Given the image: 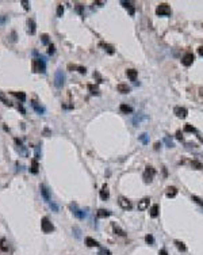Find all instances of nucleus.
Returning a JSON list of instances; mask_svg holds the SVG:
<instances>
[{
    "label": "nucleus",
    "mask_w": 203,
    "mask_h": 255,
    "mask_svg": "<svg viewBox=\"0 0 203 255\" xmlns=\"http://www.w3.org/2000/svg\"><path fill=\"white\" fill-rule=\"evenodd\" d=\"M165 194H167V197H168V198H173V197L177 196V189L175 187V186H169V187L167 189Z\"/></svg>",
    "instance_id": "10"
},
{
    "label": "nucleus",
    "mask_w": 203,
    "mask_h": 255,
    "mask_svg": "<svg viewBox=\"0 0 203 255\" xmlns=\"http://www.w3.org/2000/svg\"><path fill=\"white\" fill-rule=\"evenodd\" d=\"M159 255H168V253H167V250H165V248H163V250H160Z\"/></svg>",
    "instance_id": "46"
},
{
    "label": "nucleus",
    "mask_w": 203,
    "mask_h": 255,
    "mask_svg": "<svg viewBox=\"0 0 203 255\" xmlns=\"http://www.w3.org/2000/svg\"><path fill=\"white\" fill-rule=\"evenodd\" d=\"M156 14L160 16H169L172 14V10H171V7L167 3H160L157 8H156Z\"/></svg>",
    "instance_id": "1"
},
{
    "label": "nucleus",
    "mask_w": 203,
    "mask_h": 255,
    "mask_svg": "<svg viewBox=\"0 0 203 255\" xmlns=\"http://www.w3.org/2000/svg\"><path fill=\"white\" fill-rule=\"evenodd\" d=\"M77 71H79L80 73H87V69H85V67H77Z\"/></svg>",
    "instance_id": "42"
},
{
    "label": "nucleus",
    "mask_w": 203,
    "mask_h": 255,
    "mask_svg": "<svg viewBox=\"0 0 203 255\" xmlns=\"http://www.w3.org/2000/svg\"><path fill=\"white\" fill-rule=\"evenodd\" d=\"M118 202H119V206L122 208V209H125V210H130L131 206H133L130 201L127 200V198H125V197H119V201H118Z\"/></svg>",
    "instance_id": "9"
},
{
    "label": "nucleus",
    "mask_w": 203,
    "mask_h": 255,
    "mask_svg": "<svg viewBox=\"0 0 203 255\" xmlns=\"http://www.w3.org/2000/svg\"><path fill=\"white\" fill-rule=\"evenodd\" d=\"M164 141L167 143V145H168V148H173V143L171 141V140H169L168 137H165V138H164Z\"/></svg>",
    "instance_id": "39"
},
{
    "label": "nucleus",
    "mask_w": 203,
    "mask_h": 255,
    "mask_svg": "<svg viewBox=\"0 0 203 255\" xmlns=\"http://www.w3.org/2000/svg\"><path fill=\"white\" fill-rule=\"evenodd\" d=\"M140 141L142 143V144H148V143H149V136H148V133H142V134L140 136Z\"/></svg>",
    "instance_id": "31"
},
{
    "label": "nucleus",
    "mask_w": 203,
    "mask_h": 255,
    "mask_svg": "<svg viewBox=\"0 0 203 255\" xmlns=\"http://www.w3.org/2000/svg\"><path fill=\"white\" fill-rule=\"evenodd\" d=\"M112 229H114V232H115L116 235H119V236H126V232H125L123 229L119 227V225H116L115 222H112Z\"/></svg>",
    "instance_id": "17"
},
{
    "label": "nucleus",
    "mask_w": 203,
    "mask_h": 255,
    "mask_svg": "<svg viewBox=\"0 0 203 255\" xmlns=\"http://www.w3.org/2000/svg\"><path fill=\"white\" fill-rule=\"evenodd\" d=\"M122 6L125 7V8H127V10H129L130 15H134L135 10H134V7H133V3H131V2H122Z\"/></svg>",
    "instance_id": "18"
},
{
    "label": "nucleus",
    "mask_w": 203,
    "mask_h": 255,
    "mask_svg": "<svg viewBox=\"0 0 203 255\" xmlns=\"http://www.w3.org/2000/svg\"><path fill=\"white\" fill-rule=\"evenodd\" d=\"M38 168H40V166H38V161H37V159H34L33 161H31L30 171L33 172V174H38Z\"/></svg>",
    "instance_id": "23"
},
{
    "label": "nucleus",
    "mask_w": 203,
    "mask_h": 255,
    "mask_svg": "<svg viewBox=\"0 0 203 255\" xmlns=\"http://www.w3.org/2000/svg\"><path fill=\"white\" fill-rule=\"evenodd\" d=\"M198 53L203 57V46H201V48H198Z\"/></svg>",
    "instance_id": "47"
},
{
    "label": "nucleus",
    "mask_w": 203,
    "mask_h": 255,
    "mask_svg": "<svg viewBox=\"0 0 203 255\" xmlns=\"http://www.w3.org/2000/svg\"><path fill=\"white\" fill-rule=\"evenodd\" d=\"M201 95H203V88H201Z\"/></svg>",
    "instance_id": "49"
},
{
    "label": "nucleus",
    "mask_w": 203,
    "mask_h": 255,
    "mask_svg": "<svg viewBox=\"0 0 203 255\" xmlns=\"http://www.w3.org/2000/svg\"><path fill=\"white\" fill-rule=\"evenodd\" d=\"M64 83H65V73H64L61 69H58L54 75V86L57 88H61Z\"/></svg>",
    "instance_id": "3"
},
{
    "label": "nucleus",
    "mask_w": 203,
    "mask_h": 255,
    "mask_svg": "<svg viewBox=\"0 0 203 255\" xmlns=\"http://www.w3.org/2000/svg\"><path fill=\"white\" fill-rule=\"evenodd\" d=\"M159 210H160V208H159V205L157 204H154V205H152V208H150V216L152 217H157L159 216Z\"/></svg>",
    "instance_id": "22"
},
{
    "label": "nucleus",
    "mask_w": 203,
    "mask_h": 255,
    "mask_svg": "<svg viewBox=\"0 0 203 255\" xmlns=\"http://www.w3.org/2000/svg\"><path fill=\"white\" fill-rule=\"evenodd\" d=\"M108 197H110V191H108L107 185H103L102 190H100V198L106 201V200H108Z\"/></svg>",
    "instance_id": "13"
},
{
    "label": "nucleus",
    "mask_w": 203,
    "mask_h": 255,
    "mask_svg": "<svg viewBox=\"0 0 203 255\" xmlns=\"http://www.w3.org/2000/svg\"><path fill=\"white\" fill-rule=\"evenodd\" d=\"M119 110L122 111V113L127 114V113H133V107L129 106V105H125V103H122V105L119 106Z\"/></svg>",
    "instance_id": "19"
},
{
    "label": "nucleus",
    "mask_w": 203,
    "mask_h": 255,
    "mask_svg": "<svg viewBox=\"0 0 203 255\" xmlns=\"http://www.w3.org/2000/svg\"><path fill=\"white\" fill-rule=\"evenodd\" d=\"M191 167L195 168V170H202V168H203V164L201 163V161H198V160H192V161H191Z\"/></svg>",
    "instance_id": "28"
},
{
    "label": "nucleus",
    "mask_w": 203,
    "mask_h": 255,
    "mask_svg": "<svg viewBox=\"0 0 203 255\" xmlns=\"http://www.w3.org/2000/svg\"><path fill=\"white\" fill-rule=\"evenodd\" d=\"M184 130H186V132H195V128L191 126L190 124H187L186 126H184Z\"/></svg>",
    "instance_id": "37"
},
{
    "label": "nucleus",
    "mask_w": 203,
    "mask_h": 255,
    "mask_svg": "<svg viewBox=\"0 0 203 255\" xmlns=\"http://www.w3.org/2000/svg\"><path fill=\"white\" fill-rule=\"evenodd\" d=\"M31 106H33V109L37 111L38 114H45V107L41 106V105H38L35 100H31Z\"/></svg>",
    "instance_id": "14"
},
{
    "label": "nucleus",
    "mask_w": 203,
    "mask_h": 255,
    "mask_svg": "<svg viewBox=\"0 0 203 255\" xmlns=\"http://www.w3.org/2000/svg\"><path fill=\"white\" fill-rule=\"evenodd\" d=\"M33 71L34 72H38V73H44L45 71H46V64H45V61L42 60V59H35L33 60Z\"/></svg>",
    "instance_id": "2"
},
{
    "label": "nucleus",
    "mask_w": 203,
    "mask_h": 255,
    "mask_svg": "<svg viewBox=\"0 0 203 255\" xmlns=\"http://www.w3.org/2000/svg\"><path fill=\"white\" fill-rule=\"evenodd\" d=\"M69 209L72 210V213H73L77 218H84V217H85V213L76 206V204H70V205H69Z\"/></svg>",
    "instance_id": "7"
},
{
    "label": "nucleus",
    "mask_w": 203,
    "mask_h": 255,
    "mask_svg": "<svg viewBox=\"0 0 203 255\" xmlns=\"http://www.w3.org/2000/svg\"><path fill=\"white\" fill-rule=\"evenodd\" d=\"M145 242L148 244H150V246H153V244H154V238H153L152 235H146L145 236Z\"/></svg>",
    "instance_id": "32"
},
{
    "label": "nucleus",
    "mask_w": 203,
    "mask_h": 255,
    "mask_svg": "<svg viewBox=\"0 0 203 255\" xmlns=\"http://www.w3.org/2000/svg\"><path fill=\"white\" fill-rule=\"evenodd\" d=\"M41 227H42V231H44L45 233H49V232H53V231H54V225H53L52 222L49 221L48 217H44V218H42Z\"/></svg>",
    "instance_id": "5"
},
{
    "label": "nucleus",
    "mask_w": 203,
    "mask_h": 255,
    "mask_svg": "<svg viewBox=\"0 0 203 255\" xmlns=\"http://www.w3.org/2000/svg\"><path fill=\"white\" fill-rule=\"evenodd\" d=\"M48 38H49L48 34H44V35H42V42H44V44H48V42H49Z\"/></svg>",
    "instance_id": "43"
},
{
    "label": "nucleus",
    "mask_w": 203,
    "mask_h": 255,
    "mask_svg": "<svg viewBox=\"0 0 203 255\" xmlns=\"http://www.w3.org/2000/svg\"><path fill=\"white\" fill-rule=\"evenodd\" d=\"M194 60H195V57H194V55L192 53H186V55L183 56V59H181V64H183L184 67H190V65H192V63H194Z\"/></svg>",
    "instance_id": "6"
},
{
    "label": "nucleus",
    "mask_w": 203,
    "mask_h": 255,
    "mask_svg": "<svg viewBox=\"0 0 203 255\" xmlns=\"http://www.w3.org/2000/svg\"><path fill=\"white\" fill-rule=\"evenodd\" d=\"M99 255H111V251L107 250V248H100V251H99Z\"/></svg>",
    "instance_id": "36"
},
{
    "label": "nucleus",
    "mask_w": 203,
    "mask_h": 255,
    "mask_svg": "<svg viewBox=\"0 0 203 255\" xmlns=\"http://www.w3.org/2000/svg\"><path fill=\"white\" fill-rule=\"evenodd\" d=\"M126 75H127V77H129L131 81H134L135 79H137V71H135V69H127Z\"/></svg>",
    "instance_id": "21"
},
{
    "label": "nucleus",
    "mask_w": 203,
    "mask_h": 255,
    "mask_svg": "<svg viewBox=\"0 0 203 255\" xmlns=\"http://www.w3.org/2000/svg\"><path fill=\"white\" fill-rule=\"evenodd\" d=\"M48 52H49V55H53V53H54L56 52V49H54V45H49V50H48Z\"/></svg>",
    "instance_id": "40"
},
{
    "label": "nucleus",
    "mask_w": 203,
    "mask_h": 255,
    "mask_svg": "<svg viewBox=\"0 0 203 255\" xmlns=\"http://www.w3.org/2000/svg\"><path fill=\"white\" fill-rule=\"evenodd\" d=\"M62 14H64V6L58 4L57 6V16H62Z\"/></svg>",
    "instance_id": "33"
},
{
    "label": "nucleus",
    "mask_w": 203,
    "mask_h": 255,
    "mask_svg": "<svg viewBox=\"0 0 203 255\" xmlns=\"http://www.w3.org/2000/svg\"><path fill=\"white\" fill-rule=\"evenodd\" d=\"M160 145H161L160 143H156V144H154V149H159V148H160Z\"/></svg>",
    "instance_id": "48"
},
{
    "label": "nucleus",
    "mask_w": 203,
    "mask_h": 255,
    "mask_svg": "<svg viewBox=\"0 0 203 255\" xmlns=\"http://www.w3.org/2000/svg\"><path fill=\"white\" fill-rule=\"evenodd\" d=\"M192 201H195V202H197L198 205L203 206V200H202V198H199V197H197V196H192Z\"/></svg>",
    "instance_id": "35"
},
{
    "label": "nucleus",
    "mask_w": 203,
    "mask_h": 255,
    "mask_svg": "<svg viewBox=\"0 0 203 255\" xmlns=\"http://www.w3.org/2000/svg\"><path fill=\"white\" fill-rule=\"evenodd\" d=\"M0 100H2V102L4 103V105H7V106H11V105H12V103L10 102L8 99H6V96L3 95V94H0Z\"/></svg>",
    "instance_id": "34"
},
{
    "label": "nucleus",
    "mask_w": 203,
    "mask_h": 255,
    "mask_svg": "<svg viewBox=\"0 0 203 255\" xmlns=\"http://www.w3.org/2000/svg\"><path fill=\"white\" fill-rule=\"evenodd\" d=\"M154 175H156V170L152 166H148L146 168H145V171H144V181H145V183H150L153 181V178H154Z\"/></svg>",
    "instance_id": "4"
},
{
    "label": "nucleus",
    "mask_w": 203,
    "mask_h": 255,
    "mask_svg": "<svg viewBox=\"0 0 203 255\" xmlns=\"http://www.w3.org/2000/svg\"><path fill=\"white\" fill-rule=\"evenodd\" d=\"M27 24H28V33H30L31 35L35 34V23H34V20L33 19H28Z\"/></svg>",
    "instance_id": "25"
},
{
    "label": "nucleus",
    "mask_w": 203,
    "mask_h": 255,
    "mask_svg": "<svg viewBox=\"0 0 203 255\" xmlns=\"http://www.w3.org/2000/svg\"><path fill=\"white\" fill-rule=\"evenodd\" d=\"M6 20H7L6 16H0V26H3V24L6 23Z\"/></svg>",
    "instance_id": "44"
},
{
    "label": "nucleus",
    "mask_w": 203,
    "mask_h": 255,
    "mask_svg": "<svg viewBox=\"0 0 203 255\" xmlns=\"http://www.w3.org/2000/svg\"><path fill=\"white\" fill-rule=\"evenodd\" d=\"M85 244H87L88 247H98L99 246V243L96 242L95 239L90 238V236H88V238H85Z\"/></svg>",
    "instance_id": "20"
},
{
    "label": "nucleus",
    "mask_w": 203,
    "mask_h": 255,
    "mask_svg": "<svg viewBox=\"0 0 203 255\" xmlns=\"http://www.w3.org/2000/svg\"><path fill=\"white\" fill-rule=\"evenodd\" d=\"M175 246L177 247V250H179V251H183V253L187 250L186 244H184L183 242H180V240H175Z\"/></svg>",
    "instance_id": "27"
},
{
    "label": "nucleus",
    "mask_w": 203,
    "mask_h": 255,
    "mask_svg": "<svg viewBox=\"0 0 203 255\" xmlns=\"http://www.w3.org/2000/svg\"><path fill=\"white\" fill-rule=\"evenodd\" d=\"M110 214H111V212L106 210V209H99L98 212H96V216H98L99 218H106V217H108Z\"/></svg>",
    "instance_id": "16"
},
{
    "label": "nucleus",
    "mask_w": 203,
    "mask_h": 255,
    "mask_svg": "<svg viewBox=\"0 0 203 255\" xmlns=\"http://www.w3.org/2000/svg\"><path fill=\"white\" fill-rule=\"evenodd\" d=\"M0 248L3 251H8V242L6 239H2L0 240Z\"/></svg>",
    "instance_id": "29"
},
{
    "label": "nucleus",
    "mask_w": 203,
    "mask_h": 255,
    "mask_svg": "<svg viewBox=\"0 0 203 255\" xmlns=\"http://www.w3.org/2000/svg\"><path fill=\"white\" fill-rule=\"evenodd\" d=\"M176 138H177V140H183V136H181V132H180V130L176 132Z\"/></svg>",
    "instance_id": "45"
},
{
    "label": "nucleus",
    "mask_w": 203,
    "mask_h": 255,
    "mask_svg": "<svg viewBox=\"0 0 203 255\" xmlns=\"http://www.w3.org/2000/svg\"><path fill=\"white\" fill-rule=\"evenodd\" d=\"M49 206H50V208H52V209L54 210V212H58V206H57L56 204L53 202V201H50V202H49Z\"/></svg>",
    "instance_id": "38"
},
{
    "label": "nucleus",
    "mask_w": 203,
    "mask_h": 255,
    "mask_svg": "<svg viewBox=\"0 0 203 255\" xmlns=\"http://www.w3.org/2000/svg\"><path fill=\"white\" fill-rule=\"evenodd\" d=\"M88 90H90V92H91V94H94V95H99V94H100V91H99L98 86L88 84Z\"/></svg>",
    "instance_id": "26"
},
{
    "label": "nucleus",
    "mask_w": 203,
    "mask_h": 255,
    "mask_svg": "<svg viewBox=\"0 0 203 255\" xmlns=\"http://www.w3.org/2000/svg\"><path fill=\"white\" fill-rule=\"evenodd\" d=\"M12 94L15 95L20 102H24V100H26V94H24V92H12Z\"/></svg>",
    "instance_id": "30"
},
{
    "label": "nucleus",
    "mask_w": 203,
    "mask_h": 255,
    "mask_svg": "<svg viewBox=\"0 0 203 255\" xmlns=\"http://www.w3.org/2000/svg\"><path fill=\"white\" fill-rule=\"evenodd\" d=\"M41 194H42V197H44V198H45V201H46V202H50V196H49V190H48V187H46V186H44V185H42L41 186Z\"/></svg>",
    "instance_id": "12"
},
{
    "label": "nucleus",
    "mask_w": 203,
    "mask_h": 255,
    "mask_svg": "<svg viewBox=\"0 0 203 255\" xmlns=\"http://www.w3.org/2000/svg\"><path fill=\"white\" fill-rule=\"evenodd\" d=\"M173 113L176 114V117L179 118H186L187 114H188V110L186 109V107H180V106H176L175 109H173Z\"/></svg>",
    "instance_id": "8"
},
{
    "label": "nucleus",
    "mask_w": 203,
    "mask_h": 255,
    "mask_svg": "<svg viewBox=\"0 0 203 255\" xmlns=\"http://www.w3.org/2000/svg\"><path fill=\"white\" fill-rule=\"evenodd\" d=\"M22 4H23V8L26 10V11H27V10H30V7H28V2H26V0H22Z\"/></svg>",
    "instance_id": "41"
},
{
    "label": "nucleus",
    "mask_w": 203,
    "mask_h": 255,
    "mask_svg": "<svg viewBox=\"0 0 203 255\" xmlns=\"http://www.w3.org/2000/svg\"><path fill=\"white\" fill-rule=\"evenodd\" d=\"M100 46H103V48H104V50L108 53V55H114V53H115V50H114V46H111V45H108V44H103V42H102Z\"/></svg>",
    "instance_id": "24"
},
{
    "label": "nucleus",
    "mask_w": 203,
    "mask_h": 255,
    "mask_svg": "<svg viewBox=\"0 0 203 255\" xmlns=\"http://www.w3.org/2000/svg\"><path fill=\"white\" fill-rule=\"evenodd\" d=\"M149 198H142L140 202H138V210H145L149 208Z\"/></svg>",
    "instance_id": "11"
},
{
    "label": "nucleus",
    "mask_w": 203,
    "mask_h": 255,
    "mask_svg": "<svg viewBox=\"0 0 203 255\" xmlns=\"http://www.w3.org/2000/svg\"><path fill=\"white\" fill-rule=\"evenodd\" d=\"M116 90H118L121 94H129L131 88L127 84H118V86H116Z\"/></svg>",
    "instance_id": "15"
}]
</instances>
